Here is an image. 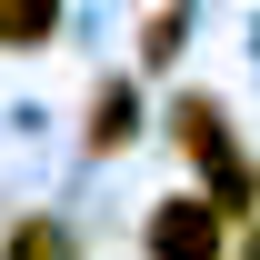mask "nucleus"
Returning a JSON list of instances; mask_svg holds the SVG:
<instances>
[{
  "label": "nucleus",
  "instance_id": "obj_3",
  "mask_svg": "<svg viewBox=\"0 0 260 260\" xmlns=\"http://www.w3.org/2000/svg\"><path fill=\"white\" fill-rule=\"evenodd\" d=\"M130 120H140V100L110 80V90H100V110H90V150H120V140H130Z\"/></svg>",
  "mask_w": 260,
  "mask_h": 260
},
{
  "label": "nucleus",
  "instance_id": "obj_2",
  "mask_svg": "<svg viewBox=\"0 0 260 260\" xmlns=\"http://www.w3.org/2000/svg\"><path fill=\"white\" fill-rule=\"evenodd\" d=\"M50 20H60V0H0V50H30V40H50Z\"/></svg>",
  "mask_w": 260,
  "mask_h": 260
},
{
  "label": "nucleus",
  "instance_id": "obj_4",
  "mask_svg": "<svg viewBox=\"0 0 260 260\" xmlns=\"http://www.w3.org/2000/svg\"><path fill=\"white\" fill-rule=\"evenodd\" d=\"M0 260H80V250H70V230H60V220H20Z\"/></svg>",
  "mask_w": 260,
  "mask_h": 260
},
{
  "label": "nucleus",
  "instance_id": "obj_1",
  "mask_svg": "<svg viewBox=\"0 0 260 260\" xmlns=\"http://www.w3.org/2000/svg\"><path fill=\"white\" fill-rule=\"evenodd\" d=\"M220 200H170L150 220V260H220Z\"/></svg>",
  "mask_w": 260,
  "mask_h": 260
}]
</instances>
